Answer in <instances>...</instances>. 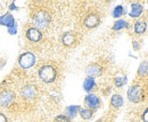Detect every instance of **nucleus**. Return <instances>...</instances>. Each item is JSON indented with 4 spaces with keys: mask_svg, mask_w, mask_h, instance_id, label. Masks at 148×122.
<instances>
[{
    "mask_svg": "<svg viewBox=\"0 0 148 122\" xmlns=\"http://www.w3.org/2000/svg\"><path fill=\"white\" fill-rule=\"evenodd\" d=\"M99 23H100V18H99V16L97 14H90L84 19V25L88 28H93V27L98 26Z\"/></svg>",
    "mask_w": 148,
    "mask_h": 122,
    "instance_id": "nucleus-9",
    "label": "nucleus"
},
{
    "mask_svg": "<svg viewBox=\"0 0 148 122\" xmlns=\"http://www.w3.org/2000/svg\"><path fill=\"white\" fill-rule=\"evenodd\" d=\"M79 113H80V115H81V118H82L83 120H89V119H91V117H92V114H93L92 110H90V109H80V110H79Z\"/></svg>",
    "mask_w": 148,
    "mask_h": 122,
    "instance_id": "nucleus-20",
    "label": "nucleus"
},
{
    "mask_svg": "<svg viewBox=\"0 0 148 122\" xmlns=\"http://www.w3.org/2000/svg\"><path fill=\"white\" fill-rule=\"evenodd\" d=\"M128 98L132 103H139L144 100V90L139 85H133L128 89Z\"/></svg>",
    "mask_w": 148,
    "mask_h": 122,
    "instance_id": "nucleus-3",
    "label": "nucleus"
},
{
    "mask_svg": "<svg viewBox=\"0 0 148 122\" xmlns=\"http://www.w3.org/2000/svg\"><path fill=\"white\" fill-rule=\"evenodd\" d=\"M95 87H96V83H95V79H93V78L88 77V78H86V79H84L83 88H84V90H86V92L90 93V92H92Z\"/></svg>",
    "mask_w": 148,
    "mask_h": 122,
    "instance_id": "nucleus-18",
    "label": "nucleus"
},
{
    "mask_svg": "<svg viewBox=\"0 0 148 122\" xmlns=\"http://www.w3.org/2000/svg\"><path fill=\"white\" fill-rule=\"evenodd\" d=\"M143 120L145 122H148V109L144 112V114H143Z\"/></svg>",
    "mask_w": 148,
    "mask_h": 122,
    "instance_id": "nucleus-25",
    "label": "nucleus"
},
{
    "mask_svg": "<svg viewBox=\"0 0 148 122\" xmlns=\"http://www.w3.org/2000/svg\"><path fill=\"white\" fill-rule=\"evenodd\" d=\"M127 80H128V78H127L125 73H121L120 72V73H116L115 77H114V83H115V86L116 87L124 86L127 84Z\"/></svg>",
    "mask_w": 148,
    "mask_h": 122,
    "instance_id": "nucleus-14",
    "label": "nucleus"
},
{
    "mask_svg": "<svg viewBox=\"0 0 148 122\" xmlns=\"http://www.w3.org/2000/svg\"><path fill=\"white\" fill-rule=\"evenodd\" d=\"M80 109H81V107H80L79 105H71V106L66 107V117H67L69 119H74Z\"/></svg>",
    "mask_w": 148,
    "mask_h": 122,
    "instance_id": "nucleus-17",
    "label": "nucleus"
},
{
    "mask_svg": "<svg viewBox=\"0 0 148 122\" xmlns=\"http://www.w3.org/2000/svg\"><path fill=\"white\" fill-rule=\"evenodd\" d=\"M147 30V23L145 20H139L134 24V32L137 34H144Z\"/></svg>",
    "mask_w": 148,
    "mask_h": 122,
    "instance_id": "nucleus-15",
    "label": "nucleus"
},
{
    "mask_svg": "<svg viewBox=\"0 0 148 122\" xmlns=\"http://www.w3.org/2000/svg\"><path fill=\"white\" fill-rule=\"evenodd\" d=\"M15 24H16L15 18H14V16H13L10 13H7V14L0 16V25L7 26V27L9 28V27H13Z\"/></svg>",
    "mask_w": 148,
    "mask_h": 122,
    "instance_id": "nucleus-10",
    "label": "nucleus"
},
{
    "mask_svg": "<svg viewBox=\"0 0 148 122\" xmlns=\"http://www.w3.org/2000/svg\"><path fill=\"white\" fill-rule=\"evenodd\" d=\"M84 102H86V104L88 105V107L90 110H97L100 106V100L95 94H88L86 96V98H84Z\"/></svg>",
    "mask_w": 148,
    "mask_h": 122,
    "instance_id": "nucleus-6",
    "label": "nucleus"
},
{
    "mask_svg": "<svg viewBox=\"0 0 148 122\" xmlns=\"http://www.w3.org/2000/svg\"><path fill=\"white\" fill-rule=\"evenodd\" d=\"M50 14L47 11V10H43V9H40L37 10L34 14H33V23L34 25L37 26V28H41V30H45L49 26L50 24Z\"/></svg>",
    "mask_w": 148,
    "mask_h": 122,
    "instance_id": "nucleus-1",
    "label": "nucleus"
},
{
    "mask_svg": "<svg viewBox=\"0 0 148 122\" xmlns=\"http://www.w3.org/2000/svg\"><path fill=\"white\" fill-rule=\"evenodd\" d=\"M97 122H101V120H98V121H97Z\"/></svg>",
    "mask_w": 148,
    "mask_h": 122,
    "instance_id": "nucleus-29",
    "label": "nucleus"
},
{
    "mask_svg": "<svg viewBox=\"0 0 148 122\" xmlns=\"http://www.w3.org/2000/svg\"><path fill=\"white\" fill-rule=\"evenodd\" d=\"M15 95L10 90H3L0 93V105L1 106H8L14 102Z\"/></svg>",
    "mask_w": 148,
    "mask_h": 122,
    "instance_id": "nucleus-5",
    "label": "nucleus"
},
{
    "mask_svg": "<svg viewBox=\"0 0 148 122\" xmlns=\"http://www.w3.org/2000/svg\"><path fill=\"white\" fill-rule=\"evenodd\" d=\"M57 76V71L55 67L51 65H45L39 69V77L43 83H53L56 79Z\"/></svg>",
    "mask_w": 148,
    "mask_h": 122,
    "instance_id": "nucleus-2",
    "label": "nucleus"
},
{
    "mask_svg": "<svg viewBox=\"0 0 148 122\" xmlns=\"http://www.w3.org/2000/svg\"><path fill=\"white\" fill-rule=\"evenodd\" d=\"M9 10H17V7L15 5V2H12L10 6H9Z\"/></svg>",
    "mask_w": 148,
    "mask_h": 122,
    "instance_id": "nucleus-27",
    "label": "nucleus"
},
{
    "mask_svg": "<svg viewBox=\"0 0 148 122\" xmlns=\"http://www.w3.org/2000/svg\"><path fill=\"white\" fill-rule=\"evenodd\" d=\"M36 63V55L32 52H24L18 57V65L23 69H29Z\"/></svg>",
    "mask_w": 148,
    "mask_h": 122,
    "instance_id": "nucleus-4",
    "label": "nucleus"
},
{
    "mask_svg": "<svg viewBox=\"0 0 148 122\" xmlns=\"http://www.w3.org/2000/svg\"><path fill=\"white\" fill-rule=\"evenodd\" d=\"M124 14H125L124 7H123V6H121V5L116 6V7L114 8V10H113V17L114 18H120L121 16H123Z\"/></svg>",
    "mask_w": 148,
    "mask_h": 122,
    "instance_id": "nucleus-22",
    "label": "nucleus"
},
{
    "mask_svg": "<svg viewBox=\"0 0 148 122\" xmlns=\"http://www.w3.org/2000/svg\"><path fill=\"white\" fill-rule=\"evenodd\" d=\"M8 33L10 35H15L17 33V24H15L13 27H9L8 28Z\"/></svg>",
    "mask_w": 148,
    "mask_h": 122,
    "instance_id": "nucleus-24",
    "label": "nucleus"
},
{
    "mask_svg": "<svg viewBox=\"0 0 148 122\" xmlns=\"http://www.w3.org/2000/svg\"><path fill=\"white\" fill-rule=\"evenodd\" d=\"M26 37L29 41L31 42H39L42 38V34L40 32V30H38L37 27H30L26 30Z\"/></svg>",
    "mask_w": 148,
    "mask_h": 122,
    "instance_id": "nucleus-7",
    "label": "nucleus"
},
{
    "mask_svg": "<svg viewBox=\"0 0 148 122\" xmlns=\"http://www.w3.org/2000/svg\"><path fill=\"white\" fill-rule=\"evenodd\" d=\"M0 122H8L7 117H6L3 113H0Z\"/></svg>",
    "mask_w": 148,
    "mask_h": 122,
    "instance_id": "nucleus-26",
    "label": "nucleus"
},
{
    "mask_svg": "<svg viewBox=\"0 0 148 122\" xmlns=\"http://www.w3.org/2000/svg\"><path fill=\"white\" fill-rule=\"evenodd\" d=\"M56 122H70V119L66 115H58L55 119Z\"/></svg>",
    "mask_w": 148,
    "mask_h": 122,
    "instance_id": "nucleus-23",
    "label": "nucleus"
},
{
    "mask_svg": "<svg viewBox=\"0 0 148 122\" xmlns=\"http://www.w3.org/2000/svg\"><path fill=\"white\" fill-rule=\"evenodd\" d=\"M138 73L141 77L148 76V61H143L141 62V65L139 66V69H138Z\"/></svg>",
    "mask_w": 148,
    "mask_h": 122,
    "instance_id": "nucleus-21",
    "label": "nucleus"
},
{
    "mask_svg": "<svg viewBox=\"0 0 148 122\" xmlns=\"http://www.w3.org/2000/svg\"><path fill=\"white\" fill-rule=\"evenodd\" d=\"M86 73H87L89 77H91V78L99 77V76L103 73V68H101L99 65L93 63V65H90V66H88V67H87V69H86Z\"/></svg>",
    "mask_w": 148,
    "mask_h": 122,
    "instance_id": "nucleus-8",
    "label": "nucleus"
},
{
    "mask_svg": "<svg viewBox=\"0 0 148 122\" xmlns=\"http://www.w3.org/2000/svg\"><path fill=\"white\" fill-rule=\"evenodd\" d=\"M62 42L65 47H71L75 42V36H74L73 33L71 32H66L62 35Z\"/></svg>",
    "mask_w": 148,
    "mask_h": 122,
    "instance_id": "nucleus-13",
    "label": "nucleus"
},
{
    "mask_svg": "<svg viewBox=\"0 0 148 122\" xmlns=\"http://www.w3.org/2000/svg\"><path fill=\"white\" fill-rule=\"evenodd\" d=\"M111 105L115 109H120L123 105V97L121 95H119V94L113 95L111 98Z\"/></svg>",
    "mask_w": 148,
    "mask_h": 122,
    "instance_id": "nucleus-16",
    "label": "nucleus"
},
{
    "mask_svg": "<svg viewBox=\"0 0 148 122\" xmlns=\"http://www.w3.org/2000/svg\"><path fill=\"white\" fill-rule=\"evenodd\" d=\"M133 45H134V49H137V50L139 49V47H138V45H139L138 42H133Z\"/></svg>",
    "mask_w": 148,
    "mask_h": 122,
    "instance_id": "nucleus-28",
    "label": "nucleus"
},
{
    "mask_svg": "<svg viewBox=\"0 0 148 122\" xmlns=\"http://www.w3.org/2000/svg\"><path fill=\"white\" fill-rule=\"evenodd\" d=\"M129 26V24H128V22L127 20H124V19H117L115 23H114V25H113V30L114 31H121V30H123V28H127Z\"/></svg>",
    "mask_w": 148,
    "mask_h": 122,
    "instance_id": "nucleus-19",
    "label": "nucleus"
},
{
    "mask_svg": "<svg viewBox=\"0 0 148 122\" xmlns=\"http://www.w3.org/2000/svg\"><path fill=\"white\" fill-rule=\"evenodd\" d=\"M22 95L25 98H33L37 95V88L32 85H27L22 89Z\"/></svg>",
    "mask_w": 148,
    "mask_h": 122,
    "instance_id": "nucleus-11",
    "label": "nucleus"
},
{
    "mask_svg": "<svg viewBox=\"0 0 148 122\" xmlns=\"http://www.w3.org/2000/svg\"><path fill=\"white\" fill-rule=\"evenodd\" d=\"M143 10H144V8H143V6L140 5V3H138V2H134V3H132L131 5V10H130V16L132 18H137L139 17L140 15H141V13H143Z\"/></svg>",
    "mask_w": 148,
    "mask_h": 122,
    "instance_id": "nucleus-12",
    "label": "nucleus"
}]
</instances>
